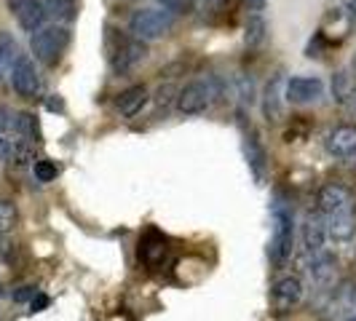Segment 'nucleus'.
Returning <instances> with one entry per match:
<instances>
[{"mask_svg":"<svg viewBox=\"0 0 356 321\" xmlns=\"http://www.w3.org/2000/svg\"><path fill=\"white\" fill-rule=\"evenodd\" d=\"M70 46V27L67 24H43L40 30H35L30 35V51L33 59L40 62L43 67H54L59 65L62 54L67 51Z\"/></svg>","mask_w":356,"mask_h":321,"instance_id":"1","label":"nucleus"},{"mask_svg":"<svg viewBox=\"0 0 356 321\" xmlns=\"http://www.w3.org/2000/svg\"><path fill=\"white\" fill-rule=\"evenodd\" d=\"M107 59H110V67L115 75H126L147 59V43L134 35L110 30L107 33Z\"/></svg>","mask_w":356,"mask_h":321,"instance_id":"2","label":"nucleus"},{"mask_svg":"<svg viewBox=\"0 0 356 321\" xmlns=\"http://www.w3.org/2000/svg\"><path fill=\"white\" fill-rule=\"evenodd\" d=\"M292 241H295V220L292 212L282 201L273 204L270 209V244H268V257L276 268H282L292 254Z\"/></svg>","mask_w":356,"mask_h":321,"instance_id":"3","label":"nucleus"},{"mask_svg":"<svg viewBox=\"0 0 356 321\" xmlns=\"http://www.w3.org/2000/svg\"><path fill=\"white\" fill-rule=\"evenodd\" d=\"M172 30H175V14H169L163 8H140L129 19V33L145 43L169 35Z\"/></svg>","mask_w":356,"mask_h":321,"instance_id":"4","label":"nucleus"},{"mask_svg":"<svg viewBox=\"0 0 356 321\" xmlns=\"http://www.w3.org/2000/svg\"><path fill=\"white\" fill-rule=\"evenodd\" d=\"M214 89L209 81H191L177 91V110L182 115H201L212 107Z\"/></svg>","mask_w":356,"mask_h":321,"instance_id":"5","label":"nucleus"},{"mask_svg":"<svg viewBox=\"0 0 356 321\" xmlns=\"http://www.w3.org/2000/svg\"><path fill=\"white\" fill-rule=\"evenodd\" d=\"M8 78H11L14 91H17L19 97H24V99H35L38 94H40V89H43L40 75H38V67H35V59L27 56V54H22L17 62H14V67L8 70Z\"/></svg>","mask_w":356,"mask_h":321,"instance_id":"6","label":"nucleus"},{"mask_svg":"<svg viewBox=\"0 0 356 321\" xmlns=\"http://www.w3.org/2000/svg\"><path fill=\"white\" fill-rule=\"evenodd\" d=\"M303 281L298 276H284L279 279L273 289H270V311L284 316V313H292L298 305L303 303Z\"/></svg>","mask_w":356,"mask_h":321,"instance_id":"7","label":"nucleus"},{"mask_svg":"<svg viewBox=\"0 0 356 321\" xmlns=\"http://www.w3.org/2000/svg\"><path fill=\"white\" fill-rule=\"evenodd\" d=\"M316 204H319V212L327 217V214H338V212H354L356 209V198L354 193L340 185V182H327L316 196Z\"/></svg>","mask_w":356,"mask_h":321,"instance_id":"8","label":"nucleus"},{"mask_svg":"<svg viewBox=\"0 0 356 321\" xmlns=\"http://www.w3.org/2000/svg\"><path fill=\"white\" fill-rule=\"evenodd\" d=\"M321 94H324V81L316 75H295L284 86L286 102H292V105H311Z\"/></svg>","mask_w":356,"mask_h":321,"instance_id":"9","label":"nucleus"},{"mask_svg":"<svg viewBox=\"0 0 356 321\" xmlns=\"http://www.w3.org/2000/svg\"><path fill=\"white\" fill-rule=\"evenodd\" d=\"M284 72H276V75H270V81L266 83V89H263V115H266V121L270 124H276V121H282L284 118Z\"/></svg>","mask_w":356,"mask_h":321,"instance_id":"10","label":"nucleus"},{"mask_svg":"<svg viewBox=\"0 0 356 321\" xmlns=\"http://www.w3.org/2000/svg\"><path fill=\"white\" fill-rule=\"evenodd\" d=\"M308 276L314 286L319 292H327L335 286V279H338V260L330 254V252H316L311 254V263H308Z\"/></svg>","mask_w":356,"mask_h":321,"instance_id":"11","label":"nucleus"},{"mask_svg":"<svg viewBox=\"0 0 356 321\" xmlns=\"http://www.w3.org/2000/svg\"><path fill=\"white\" fill-rule=\"evenodd\" d=\"M324 145H327V153L335 156V158H351V156H356V124L335 126L327 134Z\"/></svg>","mask_w":356,"mask_h":321,"instance_id":"12","label":"nucleus"},{"mask_svg":"<svg viewBox=\"0 0 356 321\" xmlns=\"http://www.w3.org/2000/svg\"><path fill=\"white\" fill-rule=\"evenodd\" d=\"M324 225H327V241H335V244H348V241H354V236H356L354 212L327 214V217H324Z\"/></svg>","mask_w":356,"mask_h":321,"instance_id":"13","label":"nucleus"},{"mask_svg":"<svg viewBox=\"0 0 356 321\" xmlns=\"http://www.w3.org/2000/svg\"><path fill=\"white\" fill-rule=\"evenodd\" d=\"M244 156H247V166H250L252 177L254 182H266V174H268V153L263 142H260V137L250 131L247 137H244Z\"/></svg>","mask_w":356,"mask_h":321,"instance_id":"14","label":"nucleus"},{"mask_svg":"<svg viewBox=\"0 0 356 321\" xmlns=\"http://www.w3.org/2000/svg\"><path fill=\"white\" fill-rule=\"evenodd\" d=\"M327 244V225H324V214L321 212H308L303 220V247L308 254L324 252Z\"/></svg>","mask_w":356,"mask_h":321,"instance_id":"15","label":"nucleus"},{"mask_svg":"<svg viewBox=\"0 0 356 321\" xmlns=\"http://www.w3.org/2000/svg\"><path fill=\"white\" fill-rule=\"evenodd\" d=\"M17 22L24 33L33 35L35 30H40V27L49 22V8H46V3H43V0H30V3H24L17 11Z\"/></svg>","mask_w":356,"mask_h":321,"instance_id":"16","label":"nucleus"},{"mask_svg":"<svg viewBox=\"0 0 356 321\" xmlns=\"http://www.w3.org/2000/svg\"><path fill=\"white\" fill-rule=\"evenodd\" d=\"M147 99H150V91L145 89V86H129L126 91L118 94L115 107H118L121 118H134L137 113H143V107L147 105Z\"/></svg>","mask_w":356,"mask_h":321,"instance_id":"17","label":"nucleus"},{"mask_svg":"<svg viewBox=\"0 0 356 321\" xmlns=\"http://www.w3.org/2000/svg\"><path fill=\"white\" fill-rule=\"evenodd\" d=\"M163 254H166V238L161 233L150 231L147 236H143V241H140V260H143L145 265H159L161 260H163Z\"/></svg>","mask_w":356,"mask_h":321,"instance_id":"18","label":"nucleus"},{"mask_svg":"<svg viewBox=\"0 0 356 321\" xmlns=\"http://www.w3.org/2000/svg\"><path fill=\"white\" fill-rule=\"evenodd\" d=\"M268 38V24L263 14H250L247 19V24H244V43H247V49H257V46H263Z\"/></svg>","mask_w":356,"mask_h":321,"instance_id":"19","label":"nucleus"},{"mask_svg":"<svg viewBox=\"0 0 356 321\" xmlns=\"http://www.w3.org/2000/svg\"><path fill=\"white\" fill-rule=\"evenodd\" d=\"M22 46H19V40L11 33H0V59H3V67H6V72L14 67V62H17L19 56H22Z\"/></svg>","mask_w":356,"mask_h":321,"instance_id":"20","label":"nucleus"},{"mask_svg":"<svg viewBox=\"0 0 356 321\" xmlns=\"http://www.w3.org/2000/svg\"><path fill=\"white\" fill-rule=\"evenodd\" d=\"M354 89H356V78L348 70H338L332 75V97H335L338 105H343Z\"/></svg>","mask_w":356,"mask_h":321,"instance_id":"21","label":"nucleus"},{"mask_svg":"<svg viewBox=\"0 0 356 321\" xmlns=\"http://www.w3.org/2000/svg\"><path fill=\"white\" fill-rule=\"evenodd\" d=\"M233 89H236V97L244 107L254 105V81H252L247 72H238L233 75Z\"/></svg>","mask_w":356,"mask_h":321,"instance_id":"22","label":"nucleus"},{"mask_svg":"<svg viewBox=\"0 0 356 321\" xmlns=\"http://www.w3.org/2000/svg\"><path fill=\"white\" fill-rule=\"evenodd\" d=\"M33 174H35L38 182H54L59 174V166L51 158H40L33 163Z\"/></svg>","mask_w":356,"mask_h":321,"instance_id":"23","label":"nucleus"},{"mask_svg":"<svg viewBox=\"0 0 356 321\" xmlns=\"http://www.w3.org/2000/svg\"><path fill=\"white\" fill-rule=\"evenodd\" d=\"M335 303L343 305L346 311L356 313V286L351 281H343L340 289H335Z\"/></svg>","mask_w":356,"mask_h":321,"instance_id":"24","label":"nucleus"},{"mask_svg":"<svg viewBox=\"0 0 356 321\" xmlns=\"http://www.w3.org/2000/svg\"><path fill=\"white\" fill-rule=\"evenodd\" d=\"M17 220H19L17 206H14L11 201H0V236L11 231V228L17 225Z\"/></svg>","mask_w":356,"mask_h":321,"instance_id":"25","label":"nucleus"},{"mask_svg":"<svg viewBox=\"0 0 356 321\" xmlns=\"http://www.w3.org/2000/svg\"><path fill=\"white\" fill-rule=\"evenodd\" d=\"M0 134H6L11 140L17 134V113L6 105H0Z\"/></svg>","mask_w":356,"mask_h":321,"instance_id":"26","label":"nucleus"},{"mask_svg":"<svg viewBox=\"0 0 356 321\" xmlns=\"http://www.w3.org/2000/svg\"><path fill=\"white\" fill-rule=\"evenodd\" d=\"M159 3V8L163 11H169V14H191L193 11V0H156Z\"/></svg>","mask_w":356,"mask_h":321,"instance_id":"27","label":"nucleus"},{"mask_svg":"<svg viewBox=\"0 0 356 321\" xmlns=\"http://www.w3.org/2000/svg\"><path fill=\"white\" fill-rule=\"evenodd\" d=\"M172 99L177 102V91H175V86H172V83H166V86H161V89L156 91V107H159V110H163V113L172 107Z\"/></svg>","mask_w":356,"mask_h":321,"instance_id":"28","label":"nucleus"},{"mask_svg":"<svg viewBox=\"0 0 356 321\" xmlns=\"http://www.w3.org/2000/svg\"><path fill=\"white\" fill-rule=\"evenodd\" d=\"M11 158H14V140L6 137V134H0V160L3 163H11Z\"/></svg>","mask_w":356,"mask_h":321,"instance_id":"29","label":"nucleus"},{"mask_svg":"<svg viewBox=\"0 0 356 321\" xmlns=\"http://www.w3.org/2000/svg\"><path fill=\"white\" fill-rule=\"evenodd\" d=\"M35 295H38L35 286H19V289L14 292V295H11V297H14L17 303H30V300H33Z\"/></svg>","mask_w":356,"mask_h":321,"instance_id":"30","label":"nucleus"},{"mask_svg":"<svg viewBox=\"0 0 356 321\" xmlns=\"http://www.w3.org/2000/svg\"><path fill=\"white\" fill-rule=\"evenodd\" d=\"M46 305H49V297H46V295H40V292L30 300V308H33V311H43Z\"/></svg>","mask_w":356,"mask_h":321,"instance_id":"31","label":"nucleus"},{"mask_svg":"<svg viewBox=\"0 0 356 321\" xmlns=\"http://www.w3.org/2000/svg\"><path fill=\"white\" fill-rule=\"evenodd\" d=\"M220 3H222V0H193V6H198L201 11H214Z\"/></svg>","mask_w":356,"mask_h":321,"instance_id":"32","label":"nucleus"},{"mask_svg":"<svg viewBox=\"0 0 356 321\" xmlns=\"http://www.w3.org/2000/svg\"><path fill=\"white\" fill-rule=\"evenodd\" d=\"M46 107L54 110V113H62V110H65V105H62V99H59V97H49V99H46Z\"/></svg>","mask_w":356,"mask_h":321,"instance_id":"33","label":"nucleus"},{"mask_svg":"<svg viewBox=\"0 0 356 321\" xmlns=\"http://www.w3.org/2000/svg\"><path fill=\"white\" fill-rule=\"evenodd\" d=\"M343 107H346V110H348L351 115H356V89L351 91V94H348V99L343 102Z\"/></svg>","mask_w":356,"mask_h":321,"instance_id":"34","label":"nucleus"},{"mask_svg":"<svg viewBox=\"0 0 356 321\" xmlns=\"http://www.w3.org/2000/svg\"><path fill=\"white\" fill-rule=\"evenodd\" d=\"M6 3H8V11H11V14H17L19 8H22L24 3H30V0H6Z\"/></svg>","mask_w":356,"mask_h":321,"instance_id":"35","label":"nucleus"},{"mask_svg":"<svg viewBox=\"0 0 356 321\" xmlns=\"http://www.w3.org/2000/svg\"><path fill=\"white\" fill-rule=\"evenodd\" d=\"M247 6H250V11H263L266 8V0H247Z\"/></svg>","mask_w":356,"mask_h":321,"instance_id":"36","label":"nucleus"},{"mask_svg":"<svg viewBox=\"0 0 356 321\" xmlns=\"http://www.w3.org/2000/svg\"><path fill=\"white\" fill-rule=\"evenodd\" d=\"M113 6H126V3H131V0H110Z\"/></svg>","mask_w":356,"mask_h":321,"instance_id":"37","label":"nucleus"},{"mask_svg":"<svg viewBox=\"0 0 356 321\" xmlns=\"http://www.w3.org/2000/svg\"><path fill=\"white\" fill-rule=\"evenodd\" d=\"M3 75H6V67H3V59H0V83H3Z\"/></svg>","mask_w":356,"mask_h":321,"instance_id":"38","label":"nucleus"},{"mask_svg":"<svg viewBox=\"0 0 356 321\" xmlns=\"http://www.w3.org/2000/svg\"><path fill=\"white\" fill-rule=\"evenodd\" d=\"M343 321H356V313H348V316H346Z\"/></svg>","mask_w":356,"mask_h":321,"instance_id":"39","label":"nucleus"},{"mask_svg":"<svg viewBox=\"0 0 356 321\" xmlns=\"http://www.w3.org/2000/svg\"><path fill=\"white\" fill-rule=\"evenodd\" d=\"M351 65H354V70H356V54H354V62H351Z\"/></svg>","mask_w":356,"mask_h":321,"instance_id":"40","label":"nucleus"},{"mask_svg":"<svg viewBox=\"0 0 356 321\" xmlns=\"http://www.w3.org/2000/svg\"><path fill=\"white\" fill-rule=\"evenodd\" d=\"M351 3H354V8H356V0H351Z\"/></svg>","mask_w":356,"mask_h":321,"instance_id":"41","label":"nucleus"}]
</instances>
